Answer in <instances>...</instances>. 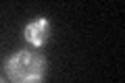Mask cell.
Segmentation results:
<instances>
[{"instance_id": "obj_1", "label": "cell", "mask_w": 125, "mask_h": 83, "mask_svg": "<svg viewBox=\"0 0 125 83\" xmlns=\"http://www.w3.org/2000/svg\"><path fill=\"white\" fill-rule=\"evenodd\" d=\"M44 56L33 50H19L6 60V75L10 83H42Z\"/></svg>"}, {"instance_id": "obj_3", "label": "cell", "mask_w": 125, "mask_h": 83, "mask_svg": "<svg viewBox=\"0 0 125 83\" xmlns=\"http://www.w3.org/2000/svg\"><path fill=\"white\" fill-rule=\"evenodd\" d=\"M0 83H2V79H0Z\"/></svg>"}, {"instance_id": "obj_2", "label": "cell", "mask_w": 125, "mask_h": 83, "mask_svg": "<svg viewBox=\"0 0 125 83\" xmlns=\"http://www.w3.org/2000/svg\"><path fill=\"white\" fill-rule=\"evenodd\" d=\"M48 33H50V29H48V21L46 19H38V21L29 23L25 27V39L29 44H33L36 48H40L48 39Z\"/></svg>"}]
</instances>
